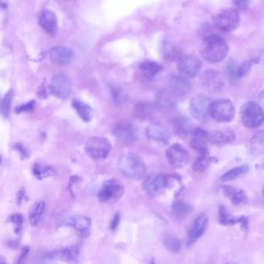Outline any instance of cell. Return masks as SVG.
<instances>
[{"instance_id":"cell-41","label":"cell","mask_w":264,"mask_h":264,"mask_svg":"<svg viewBox=\"0 0 264 264\" xmlns=\"http://www.w3.org/2000/svg\"><path fill=\"white\" fill-rule=\"evenodd\" d=\"M34 106H35V102L34 101H31V102H27V103L24 104V105H20L18 107L16 108V112L17 113H28V112H31L34 109Z\"/></svg>"},{"instance_id":"cell-45","label":"cell","mask_w":264,"mask_h":264,"mask_svg":"<svg viewBox=\"0 0 264 264\" xmlns=\"http://www.w3.org/2000/svg\"><path fill=\"white\" fill-rule=\"evenodd\" d=\"M15 148H16V150L20 151V154H21V156H23V158H26V157H29L28 151H27V149L24 148L21 144H19V143L18 144H16V146H15Z\"/></svg>"},{"instance_id":"cell-15","label":"cell","mask_w":264,"mask_h":264,"mask_svg":"<svg viewBox=\"0 0 264 264\" xmlns=\"http://www.w3.org/2000/svg\"><path fill=\"white\" fill-rule=\"evenodd\" d=\"M91 221L89 218L86 216H72L65 219L61 223V226L70 227L75 229L82 237H88L89 236Z\"/></svg>"},{"instance_id":"cell-5","label":"cell","mask_w":264,"mask_h":264,"mask_svg":"<svg viewBox=\"0 0 264 264\" xmlns=\"http://www.w3.org/2000/svg\"><path fill=\"white\" fill-rule=\"evenodd\" d=\"M177 180L174 176L154 174L145 179L143 183V188L147 195L151 197H157L161 195Z\"/></svg>"},{"instance_id":"cell-3","label":"cell","mask_w":264,"mask_h":264,"mask_svg":"<svg viewBox=\"0 0 264 264\" xmlns=\"http://www.w3.org/2000/svg\"><path fill=\"white\" fill-rule=\"evenodd\" d=\"M240 118L244 127L257 129L264 123V111L262 106L254 101L243 104L240 109Z\"/></svg>"},{"instance_id":"cell-17","label":"cell","mask_w":264,"mask_h":264,"mask_svg":"<svg viewBox=\"0 0 264 264\" xmlns=\"http://www.w3.org/2000/svg\"><path fill=\"white\" fill-rule=\"evenodd\" d=\"M73 57V50L68 46H54L50 51V58L52 62L58 65H67L72 61Z\"/></svg>"},{"instance_id":"cell-44","label":"cell","mask_w":264,"mask_h":264,"mask_svg":"<svg viewBox=\"0 0 264 264\" xmlns=\"http://www.w3.org/2000/svg\"><path fill=\"white\" fill-rule=\"evenodd\" d=\"M111 95H113L114 100L116 102H120L122 100V91H120L119 88H113L112 91H111Z\"/></svg>"},{"instance_id":"cell-24","label":"cell","mask_w":264,"mask_h":264,"mask_svg":"<svg viewBox=\"0 0 264 264\" xmlns=\"http://www.w3.org/2000/svg\"><path fill=\"white\" fill-rule=\"evenodd\" d=\"M225 196L231 201L234 205H240L247 200L246 193L243 189L232 186L224 185L221 187Z\"/></svg>"},{"instance_id":"cell-36","label":"cell","mask_w":264,"mask_h":264,"mask_svg":"<svg viewBox=\"0 0 264 264\" xmlns=\"http://www.w3.org/2000/svg\"><path fill=\"white\" fill-rule=\"evenodd\" d=\"M164 244L165 247L172 253H177L180 251V247H181L180 240L172 235H167L164 237Z\"/></svg>"},{"instance_id":"cell-19","label":"cell","mask_w":264,"mask_h":264,"mask_svg":"<svg viewBox=\"0 0 264 264\" xmlns=\"http://www.w3.org/2000/svg\"><path fill=\"white\" fill-rule=\"evenodd\" d=\"M209 225V218L206 215L198 216L190 226L188 230V238L191 242L195 241L203 235Z\"/></svg>"},{"instance_id":"cell-49","label":"cell","mask_w":264,"mask_h":264,"mask_svg":"<svg viewBox=\"0 0 264 264\" xmlns=\"http://www.w3.org/2000/svg\"></svg>"},{"instance_id":"cell-25","label":"cell","mask_w":264,"mask_h":264,"mask_svg":"<svg viewBox=\"0 0 264 264\" xmlns=\"http://www.w3.org/2000/svg\"><path fill=\"white\" fill-rule=\"evenodd\" d=\"M236 136L234 132H221V131H214L209 132V142L212 144L217 146H222L227 143L233 141Z\"/></svg>"},{"instance_id":"cell-7","label":"cell","mask_w":264,"mask_h":264,"mask_svg":"<svg viewBox=\"0 0 264 264\" xmlns=\"http://www.w3.org/2000/svg\"><path fill=\"white\" fill-rule=\"evenodd\" d=\"M235 107L229 99L221 98L211 104L209 115L218 123H228L233 120Z\"/></svg>"},{"instance_id":"cell-34","label":"cell","mask_w":264,"mask_h":264,"mask_svg":"<svg viewBox=\"0 0 264 264\" xmlns=\"http://www.w3.org/2000/svg\"><path fill=\"white\" fill-rule=\"evenodd\" d=\"M33 173L34 176L39 180H43L46 177H51L55 175V172L53 168L48 166H43L39 164H36L33 168Z\"/></svg>"},{"instance_id":"cell-27","label":"cell","mask_w":264,"mask_h":264,"mask_svg":"<svg viewBox=\"0 0 264 264\" xmlns=\"http://www.w3.org/2000/svg\"><path fill=\"white\" fill-rule=\"evenodd\" d=\"M139 69L145 77L154 79L162 71L163 67L159 63L154 61H144L139 64Z\"/></svg>"},{"instance_id":"cell-39","label":"cell","mask_w":264,"mask_h":264,"mask_svg":"<svg viewBox=\"0 0 264 264\" xmlns=\"http://www.w3.org/2000/svg\"><path fill=\"white\" fill-rule=\"evenodd\" d=\"M258 59L257 58H254V59H250L249 61H246L243 64L240 65L239 68H238L236 71V77H243L246 74L250 72V68L253 67V65L257 64Z\"/></svg>"},{"instance_id":"cell-16","label":"cell","mask_w":264,"mask_h":264,"mask_svg":"<svg viewBox=\"0 0 264 264\" xmlns=\"http://www.w3.org/2000/svg\"><path fill=\"white\" fill-rule=\"evenodd\" d=\"M146 135L149 140L157 144L168 145L171 139L169 131L162 126L151 124L146 127Z\"/></svg>"},{"instance_id":"cell-33","label":"cell","mask_w":264,"mask_h":264,"mask_svg":"<svg viewBox=\"0 0 264 264\" xmlns=\"http://www.w3.org/2000/svg\"><path fill=\"white\" fill-rule=\"evenodd\" d=\"M250 170L248 165L244 164L241 166L236 167L232 168L230 171H228L226 173L224 174L221 177V181H229V180H235L238 177H241L245 174L247 173Z\"/></svg>"},{"instance_id":"cell-4","label":"cell","mask_w":264,"mask_h":264,"mask_svg":"<svg viewBox=\"0 0 264 264\" xmlns=\"http://www.w3.org/2000/svg\"><path fill=\"white\" fill-rule=\"evenodd\" d=\"M213 25L223 32L236 31L240 23L239 11L234 8L221 9L213 18Z\"/></svg>"},{"instance_id":"cell-9","label":"cell","mask_w":264,"mask_h":264,"mask_svg":"<svg viewBox=\"0 0 264 264\" xmlns=\"http://www.w3.org/2000/svg\"><path fill=\"white\" fill-rule=\"evenodd\" d=\"M86 154L94 160L105 159L110 153V142L103 137H92L86 144Z\"/></svg>"},{"instance_id":"cell-14","label":"cell","mask_w":264,"mask_h":264,"mask_svg":"<svg viewBox=\"0 0 264 264\" xmlns=\"http://www.w3.org/2000/svg\"><path fill=\"white\" fill-rule=\"evenodd\" d=\"M167 159L174 168H183L189 161V154L182 145L175 143L166 152Z\"/></svg>"},{"instance_id":"cell-12","label":"cell","mask_w":264,"mask_h":264,"mask_svg":"<svg viewBox=\"0 0 264 264\" xmlns=\"http://www.w3.org/2000/svg\"><path fill=\"white\" fill-rule=\"evenodd\" d=\"M50 90L54 96L67 98L72 93V82L66 74L57 73L52 77Z\"/></svg>"},{"instance_id":"cell-22","label":"cell","mask_w":264,"mask_h":264,"mask_svg":"<svg viewBox=\"0 0 264 264\" xmlns=\"http://www.w3.org/2000/svg\"><path fill=\"white\" fill-rule=\"evenodd\" d=\"M50 261L58 260V261L72 262L78 259L79 255V250L77 247H68L59 250L51 252L46 254Z\"/></svg>"},{"instance_id":"cell-13","label":"cell","mask_w":264,"mask_h":264,"mask_svg":"<svg viewBox=\"0 0 264 264\" xmlns=\"http://www.w3.org/2000/svg\"><path fill=\"white\" fill-rule=\"evenodd\" d=\"M202 64L201 60L192 54L181 56L177 61L179 72L187 78H195L200 72Z\"/></svg>"},{"instance_id":"cell-10","label":"cell","mask_w":264,"mask_h":264,"mask_svg":"<svg viewBox=\"0 0 264 264\" xmlns=\"http://www.w3.org/2000/svg\"><path fill=\"white\" fill-rule=\"evenodd\" d=\"M113 135L116 139L127 145L133 144L139 138V132L134 124L131 122L122 121L113 128Z\"/></svg>"},{"instance_id":"cell-35","label":"cell","mask_w":264,"mask_h":264,"mask_svg":"<svg viewBox=\"0 0 264 264\" xmlns=\"http://www.w3.org/2000/svg\"><path fill=\"white\" fill-rule=\"evenodd\" d=\"M171 94L166 91H160L156 95V103L160 108L172 107L175 105V102L172 99Z\"/></svg>"},{"instance_id":"cell-20","label":"cell","mask_w":264,"mask_h":264,"mask_svg":"<svg viewBox=\"0 0 264 264\" xmlns=\"http://www.w3.org/2000/svg\"><path fill=\"white\" fill-rule=\"evenodd\" d=\"M39 24L46 33L54 35L57 31L58 23L56 15L52 11L46 9L39 16Z\"/></svg>"},{"instance_id":"cell-37","label":"cell","mask_w":264,"mask_h":264,"mask_svg":"<svg viewBox=\"0 0 264 264\" xmlns=\"http://www.w3.org/2000/svg\"><path fill=\"white\" fill-rule=\"evenodd\" d=\"M7 221L9 223L13 224V230H14L15 233L20 234L21 232L23 222H24L23 215L20 214V213H15V214L11 215L8 217Z\"/></svg>"},{"instance_id":"cell-43","label":"cell","mask_w":264,"mask_h":264,"mask_svg":"<svg viewBox=\"0 0 264 264\" xmlns=\"http://www.w3.org/2000/svg\"><path fill=\"white\" fill-rule=\"evenodd\" d=\"M27 200V194L24 189L20 190L16 195V203L18 205H21L22 203Z\"/></svg>"},{"instance_id":"cell-30","label":"cell","mask_w":264,"mask_h":264,"mask_svg":"<svg viewBox=\"0 0 264 264\" xmlns=\"http://www.w3.org/2000/svg\"><path fill=\"white\" fill-rule=\"evenodd\" d=\"M172 212L175 218L183 220L192 212V207L183 201H176L172 205Z\"/></svg>"},{"instance_id":"cell-31","label":"cell","mask_w":264,"mask_h":264,"mask_svg":"<svg viewBox=\"0 0 264 264\" xmlns=\"http://www.w3.org/2000/svg\"><path fill=\"white\" fill-rule=\"evenodd\" d=\"M45 207H46V205L43 201H39L34 204L29 216L30 223L32 226H36L39 223L41 217L44 213Z\"/></svg>"},{"instance_id":"cell-26","label":"cell","mask_w":264,"mask_h":264,"mask_svg":"<svg viewBox=\"0 0 264 264\" xmlns=\"http://www.w3.org/2000/svg\"><path fill=\"white\" fill-rule=\"evenodd\" d=\"M199 155L193 164V170L198 173H202L209 168L213 158L209 156L207 148L198 152Z\"/></svg>"},{"instance_id":"cell-8","label":"cell","mask_w":264,"mask_h":264,"mask_svg":"<svg viewBox=\"0 0 264 264\" xmlns=\"http://www.w3.org/2000/svg\"><path fill=\"white\" fill-rule=\"evenodd\" d=\"M213 103L211 98L202 94L194 95L191 98L189 103V110L191 116L199 122H205L210 115L211 104Z\"/></svg>"},{"instance_id":"cell-2","label":"cell","mask_w":264,"mask_h":264,"mask_svg":"<svg viewBox=\"0 0 264 264\" xmlns=\"http://www.w3.org/2000/svg\"><path fill=\"white\" fill-rule=\"evenodd\" d=\"M118 168L120 172L129 178L141 180L146 176V165L137 155L132 153H125L120 156Z\"/></svg>"},{"instance_id":"cell-28","label":"cell","mask_w":264,"mask_h":264,"mask_svg":"<svg viewBox=\"0 0 264 264\" xmlns=\"http://www.w3.org/2000/svg\"><path fill=\"white\" fill-rule=\"evenodd\" d=\"M72 107L83 121L90 122L92 118L93 111L89 105L82 102L80 99L74 98L72 102Z\"/></svg>"},{"instance_id":"cell-6","label":"cell","mask_w":264,"mask_h":264,"mask_svg":"<svg viewBox=\"0 0 264 264\" xmlns=\"http://www.w3.org/2000/svg\"><path fill=\"white\" fill-rule=\"evenodd\" d=\"M125 192V187L120 180L109 179L102 184L98 192V200L102 203L112 204L118 202Z\"/></svg>"},{"instance_id":"cell-18","label":"cell","mask_w":264,"mask_h":264,"mask_svg":"<svg viewBox=\"0 0 264 264\" xmlns=\"http://www.w3.org/2000/svg\"><path fill=\"white\" fill-rule=\"evenodd\" d=\"M169 93L175 97H184L191 90V84L185 79L172 76L168 82Z\"/></svg>"},{"instance_id":"cell-48","label":"cell","mask_w":264,"mask_h":264,"mask_svg":"<svg viewBox=\"0 0 264 264\" xmlns=\"http://www.w3.org/2000/svg\"><path fill=\"white\" fill-rule=\"evenodd\" d=\"M0 264H7L6 261H5L3 257H1V261H0Z\"/></svg>"},{"instance_id":"cell-42","label":"cell","mask_w":264,"mask_h":264,"mask_svg":"<svg viewBox=\"0 0 264 264\" xmlns=\"http://www.w3.org/2000/svg\"><path fill=\"white\" fill-rule=\"evenodd\" d=\"M120 213H116L115 216H113V220H111L110 225H109V228H110L111 230L115 232L118 228L119 225H120Z\"/></svg>"},{"instance_id":"cell-1","label":"cell","mask_w":264,"mask_h":264,"mask_svg":"<svg viewBox=\"0 0 264 264\" xmlns=\"http://www.w3.org/2000/svg\"><path fill=\"white\" fill-rule=\"evenodd\" d=\"M228 53V44L221 37L213 34L204 38L201 54L205 61L211 64H217L223 61Z\"/></svg>"},{"instance_id":"cell-23","label":"cell","mask_w":264,"mask_h":264,"mask_svg":"<svg viewBox=\"0 0 264 264\" xmlns=\"http://www.w3.org/2000/svg\"><path fill=\"white\" fill-rule=\"evenodd\" d=\"M220 222L224 225H232L239 223L244 229L248 227V220H246V218L243 216L239 218L232 217L223 205H221L220 207Z\"/></svg>"},{"instance_id":"cell-38","label":"cell","mask_w":264,"mask_h":264,"mask_svg":"<svg viewBox=\"0 0 264 264\" xmlns=\"http://www.w3.org/2000/svg\"><path fill=\"white\" fill-rule=\"evenodd\" d=\"M13 98V92L9 91L5 94L1 104V114L4 118L7 119L10 113L11 103Z\"/></svg>"},{"instance_id":"cell-21","label":"cell","mask_w":264,"mask_h":264,"mask_svg":"<svg viewBox=\"0 0 264 264\" xmlns=\"http://www.w3.org/2000/svg\"><path fill=\"white\" fill-rule=\"evenodd\" d=\"M209 142V132L202 129L197 128L191 131L190 133V146L191 148L199 152L206 148Z\"/></svg>"},{"instance_id":"cell-11","label":"cell","mask_w":264,"mask_h":264,"mask_svg":"<svg viewBox=\"0 0 264 264\" xmlns=\"http://www.w3.org/2000/svg\"><path fill=\"white\" fill-rule=\"evenodd\" d=\"M200 82L204 88L209 92H220L225 86V78L216 70L204 71L200 75Z\"/></svg>"},{"instance_id":"cell-29","label":"cell","mask_w":264,"mask_h":264,"mask_svg":"<svg viewBox=\"0 0 264 264\" xmlns=\"http://www.w3.org/2000/svg\"><path fill=\"white\" fill-rule=\"evenodd\" d=\"M250 148L255 156H264V131L257 132L250 139Z\"/></svg>"},{"instance_id":"cell-32","label":"cell","mask_w":264,"mask_h":264,"mask_svg":"<svg viewBox=\"0 0 264 264\" xmlns=\"http://www.w3.org/2000/svg\"><path fill=\"white\" fill-rule=\"evenodd\" d=\"M175 132L180 136H185L191 133V123L189 120L183 116H179L174 121Z\"/></svg>"},{"instance_id":"cell-47","label":"cell","mask_w":264,"mask_h":264,"mask_svg":"<svg viewBox=\"0 0 264 264\" xmlns=\"http://www.w3.org/2000/svg\"><path fill=\"white\" fill-rule=\"evenodd\" d=\"M260 102H261L263 105L264 106V89L261 91V95L259 96Z\"/></svg>"},{"instance_id":"cell-46","label":"cell","mask_w":264,"mask_h":264,"mask_svg":"<svg viewBox=\"0 0 264 264\" xmlns=\"http://www.w3.org/2000/svg\"><path fill=\"white\" fill-rule=\"evenodd\" d=\"M236 3L239 9H245V8L247 7V5H248V2H236Z\"/></svg>"},{"instance_id":"cell-40","label":"cell","mask_w":264,"mask_h":264,"mask_svg":"<svg viewBox=\"0 0 264 264\" xmlns=\"http://www.w3.org/2000/svg\"><path fill=\"white\" fill-rule=\"evenodd\" d=\"M29 252H30V248L28 246H24L16 258L15 264H27Z\"/></svg>"}]
</instances>
